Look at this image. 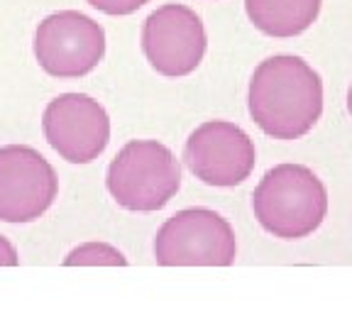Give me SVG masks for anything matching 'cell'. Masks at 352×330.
<instances>
[{
	"instance_id": "obj_4",
	"label": "cell",
	"mask_w": 352,
	"mask_h": 330,
	"mask_svg": "<svg viewBox=\"0 0 352 330\" xmlns=\"http://www.w3.org/2000/svg\"><path fill=\"white\" fill-rule=\"evenodd\" d=\"M235 254V230L210 208L179 210L154 237V259L162 267H228Z\"/></svg>"
},
{
	"instance_id": "obj_2",
	"label": "cell",
	"mask_w": 352,
	"mask_h": 330,
	"mask_svg": "<svg viewBox=\"0 0 352 330\" xmlns=\"http://www.w3.org/2000/svg\"><path fill=\"white\" fill-rule=\"evenodd\" d=\"M257 223L279 240H301L316 232L328 213L325 184L303 164H276L252 193Z\"/></svg>"
},
{
	"instance_id": "obj_7",
	"label": "cell",
	"mask_w": 352,
	"mask_h": 330,
	"mask_svg": "<svg viewBox=\"0 0 352 330\" xmlns=\"http://www.w3.org/2000/svg\"><path fill=\"white\" fill-rule=\"evenodd\" d=\"M184 162L198 182L208 186H237L250 179L257 162L254 142L240 125L208 120L188 135Z\"/></svg>"
},
{
	"instance_id": "obj_5",
	"label": "cell",
	"mask_w": 352,
	"mask_h": 330,
	"mask_svg": "<svg viewBox=\"0 0 352 330\" xmlns=\"http://www.w3.org/2000/svg\"><path fill=\"white\" fill-rule=\"evenodd\" d=\"M105 54V30L78 10L52 12L34 32V56L50 76L78 78Z\"/></svg>"
},
{
	"instance_id": "obj_10",
	"label": "cell",
	"mask_w": 352,
	"mask_h": 330,
	"mask_svg": "<svg viewBox=\"0 0 352 330\" xmlns=\"http://www.w3.org/2000/svg\"><path fill=\"white\" fill-rule=\"evenodd\" d=\"M323 0H245L248 17L270 37H296L316 22Z\"/></svg>"
},
{
	"instance_id": "obj_8",
	"label": "cell",
	"mask_w": 352,
	"mask_h": 330,
	"mask_svg": "<svg viewBox=\"0 0 352 330\" xmlns=\"http://www.w3.org/2000/svg\"><path fill=\"white\" fill-rule=\"evenodd\" d=\"M42 130L61 160L88 164L108 147L110 118L96 98L86 94H61L44 108Z\"/></svg>"
},
{
	"instance_id": "obj_3",
	"label": "cell",
	"mask_w": 352,
	"mask_h": 330,
	"mask_svg": "<svg viewBox=\"0 0 352 330\" xmlns=\"http://www.w3.org/2000/svg\"><path fill=\"white\" fill-rule=\"evenodd\" d=\"M105 186L120 208L154 213L182 188V164L157 140H132L110 162Z\"/></svg>"
},
{
	"instance_id": "obj_11",
	"label": "cell",
	"mask_w": 352,
	"mask_h": 330,
	"mask_svg": "<svg viewBox=\"0 0 352 330\" xmlns=\"http://www.w3.org/2000/svg\"><path fill=\"white\" fill-rule=\"evenodd\" d=\"M66 267H76V264H113V267H125L127 259L122 257L120 250L105 242H86L81 248H74L69 257L64 259Z\"/></svg>"
},
{
	"instance_id": "obj_1",
	"label": "cell",
	"mask_w": 352,
	"mask_h": 330,
	"mask_svg": "<svg viewBox=\"0 0 352 330\" xmlns=\"http://www.w3.org/2000/svg\"><path fill=\"white\" fill-rule=\"evenodd\" d=\"M248 108L264 135L286 142L298 140L320 120L323 81L301 56H270L250 78Z\"/></svg>"
},
{
	"instance_id": "obj_14",
	"label": "cell",
	"mask_w": 352,
	"mask_h": 330,
	"mask_svg": "<svg viewBox=\"0 0 352 330\" xmlns=\"http://www.w3.org/2000/svg\"><path fill=\"white\" fill-rule=\"evenodd\" d=\"M347 110H350V116H352V86H350V91H347Z\"/></svg>"
},
{
	"instance_id": "obj_9",
	"label": "cell",
	"mask_w": 352,
	"mask_h": 330,
	"mask_svg": "<svg viewBox=\"0 0 352 330\" xmlns=\"http://www.w3.org/2000/svg\"><path fill=\"white\" fill-rule=\"evenodd\" d=\"M59 179L42 154L25 144L0 147V220L32 223L54 204Z\"/></svg>"
},
{
	"instance_id": "obj_13",
	"label": "cell",
	"mask_w": 352,
	"mask_h": 330,
	"mask_svg": "<svg viewBox=\"0 0 352 330\" xmlns=\"http://www.w3.org/2000/svg\"><path fill=\"white\" fill-rule=\"evenodd\" d=\"M17 264V250L6 235H0V267H15Z\"/></svg>"
},
{
	"instance_id": "obj_12",
	"label": "cell",
	"mask_w": 352,
	"mask_h": 330,
	"mask_svg": "<svg viewBox=\"0 0 352 330\" xmlns=\"http://www.w3.org/2000/svg\"><path fill=\"white\" fill-rule=\"evenodd\" d=\"M86 3L94 6L96 10L105 12V15H130L149 0H86Z\"/></svg>"
},
{
	"instance_id": "obj_6",
	"label": "cell",
	"mask_w": 352,
	"mask_h": 330,
	"mask_svg": "<svg viewBox=\"0 0 352 330\" xmlns=\"http://www.w3.org/2000/svg\"><path fill=\"white\" fill-rule=\"evenodd\" d=\"M208 37L201 17L186 6H162L142 25V52L162 76L179 78L196 72L204 61Z\"/></svg>"
}]
</instances>
